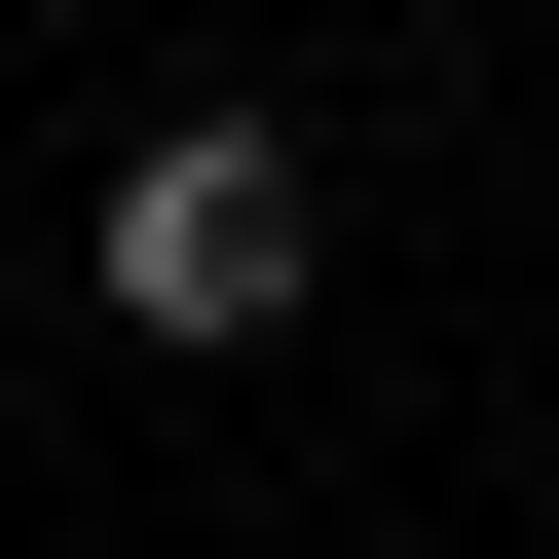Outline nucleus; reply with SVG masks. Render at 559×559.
Returning <instances> with one entry per match:
<instances>
[{
    "label": "nucleus",
    "instance_id": "1",
    "mask_svg": "<svg viewBox=\"0 0 559 559\" xmlns=\"http://www.w3.org/2000/svg\"><path fill=\"white\" fill-rule=\"evenodd\" d=\"M299 261H336L299 112H150V150H112V336H261Z\"/></svg>",
    "mask_w": 559,
    "mask_h": 559
}]
</instances>
